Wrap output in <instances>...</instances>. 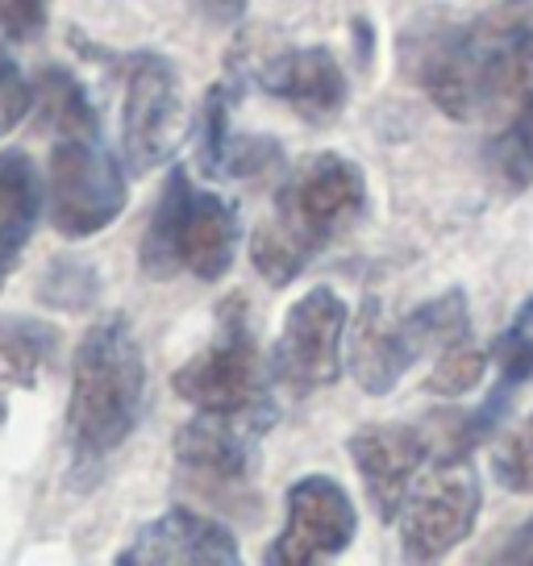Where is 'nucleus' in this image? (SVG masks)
Here are the masks:
<instances>
[{
    "instance_id": "nucleus-1",
    "label": "nucleus",
    "mask_w": 533,
    "mask_h": 566,
    "mask_svg": "<svg viewBox=\"0 0 533 566\" xmlns=\"http://www.w3.org/2000/svg\"><path fill=\"white\" fill-rule=\"evenodd\" d=\"M34 113L38 129L51 134V179H46L51 226L67 242L96 238L125 212L129 167L113 155L101 129V113L72 71H42Z\"/></svg>"
},
{
    "instance_id": "nucleus-2",
    "label": "nucleus",
    "mask_w": 533,
    "mask_h": 566,
    "mask_svg": "<svg viewBox=\"0 0 533 566\" xmlns=\"http://www.w3.org/2000/svg\"><path fill=\"white\" fill-rule=\"evenodd\" d=\"M367 212V176L355 159L321 150L288 171L271 212L250 233V263L271 287H288L334 238Z\"/></svg>"
},
{
    "instance_id": "nucleus-3",
    "label": "nucleus",
    "mask_w": 533,
    "mask_h": 566,
    "mask_svg": "<svg viewBox=\"0 0 533 566\" xmlns=\"http://www.w3.org/2000/svg\"><path fill=\"white\" fill-rule=\"evenodd\" d=\"M146 408V354L134 325L108 313L80 337L72 358V400H67V446L72 475L101 471L138 429Z\"/></svg>"
},
{
    "instance_id": "nucleus-4",
    "label": "nucleus",
    "mask_w": 533,
    "mask_h": 566,
    "mask_svg": "<svg viewBox=\"0 0 533 566\" xmlns=\"http://www.w3.org/2000/svg\"><path fill=\"white\" fill-rule=\"evenodd\" d=\"M516 18H480L467 25H429L405 38V71L454 122L513 113L516 101Z\"/></svg>"
},
{
    "instance_id": "nucleus-5",
    "label": "nucleus",
    "mask_w": 533,
    "mask_h": 566,
    "mask_svg": "<svg viewBox=\"0 0 533 566\" xmlns=\"http://www.w3.org/2000/svg\"><path fill=\"white\" fill-rule=\"evenodd\" d=\"M238 247H242L238 205L196 188L188 167L176 163L143 230V247H138L143 275L150 283H167L179 271H188L200 283H217L230 275Z\"/></svg>"
},
{
    "instance_id": "nucleus-6",
    "label": "nucleus",
    "mask_w": 533,
    "mask_h": 566,
    "mask_svg": "<svg viewBox=\"0 0 533 566\" xmlns=\"http://www.w3.org/2000/svg\"><path fill=\"white\" fill-rule=\"evenodd\" d=\"M171 388L196 412H217V417H280L275 405V379L271 363L263 358V346L250 325V304L242 292H233L217 304V325L209 346L192 354L176 375Z\"/></svg>"
},
{
    "instance_id": "nucleus-7",
    "label": "nucleus",
    "mask_w": 533,
    "mask_h": 566,
    "mask_svg": "<svg viewBox=\"0 0 533 566\" xmlns=\"http://www.w3.org/2000/svg\"><path fill=\"white\" fill-rule=\"evenodd\" d=\"M483 509V479L471 454H433L400 509V554L409 563H438L462 546Z\"/></svg>"
},
{
    "instance_id": "nucleus-8",
    "label": "nucleus",
    "mask_w": 533,
    "mask_h": 566,
    "mask_svg": "<svg viewBox=\"0 0 533 566\" xmlns=\"http://www.w3.org/2000/svg\"><path fill=\"white\" fill-rule=\"evenodd\" d=\"M122 159L129 176H146L171 159L188 129L179 67L163 51L125 54L122 59Z\"/></svg>"
},
{
    "instance_id": "nucleus-9",
    "label": "nucleus",
    "mask_w": 533,
    "mask_h": 566,
    "mask_svg": "<svg viewBox=\"0 0 533 566\" xmlns=\"http://www.w3.org/2000/svg\"><path fill=\"white\" fill-rule=\"evenodd\" d=\"M346 329H351V308L334 287H309L301 301L288 308L280 337L266 354L275 388L288 396H313L342 379L346 367Z\"/></svg>"
},
{
    "instance_id": "nucleus-10",
    "label": "nucleus",
    "mask_w": 533,
    "mask_h": 566,
    "mask_svg": "<svg viewBox=\"0 0 533 566\" xmlns=\"http://www.w3.org/2000/svg\"><path fill=\"white\" fill-rule=\"evenodd\" d=\"M358 513L351 492L330 475H301L284 495V530L263 549V566H317L351 549Z\"/></svg>"
},
{
    "instance_id": "nucleus-11",
    "label": "nucleus",
    "mask_w": 533,
    "mask_h": 566,
    "mask_svg": "<svg viewBox=\"0 0 533 566\" xmlns=\"http://www.w3.org/2000/svg\"><path fill=\"white\" fill-rule=\"evenodd\" d=\"M280 417H217V412H196L176 433V471L188 483L200 488H242L254 471V450Z\"/></svg>"
},
{
    "instance_id": "nucleus-12",
    "label": "nucleus",
    "mask_w": 533,
    "mask_h": 566,
    "mask_svg": "<svg viewBox=\"0 0 533 566\" xmlns=\"http://www.w3.org/2000/svg\"><path fill=\"white\" fill-rule=\"evenodd\" d=\"M346 450H351V462H355L379 521H400L412 483L433 459V438L417 424L379 421L351 433Z\"/></svg>"
},
{
    "instance_id": "nucleus-13",
    "label": "nucleus",
    "mask_w": 533,
    "mask_h": 566,
    "mask_svg": "<svg viewBox=\"0 0 533 566\" xmlns=\"http://www.w3.org/2000/svg\"><path fill=\"white\" fill-rule=\"evenodd\" d=\"M238 566L242 546L230 525L196 509L171 504L129 537L117 566Z\"/></svg>"
},
{
    "instance_id": "nucleus-14",
    "label": "nucleus",
    "mask_w": 533,
    "mask_h": 566,
    "mask_svg": "<svg viewBox=\"0 0 533 566\" xmlns=\"http://www.w3.org/2000/svg\"><path fill=\"white\" fill-rule=\"evenodd\" d=\"M433 354L417 313H405L400 321H388L375 296L363 301L355 325H351V346H346V367L355 384L367 396H388L405 375Z\"/></svg>"
},
{
    "instance_id": "nucleus-15",
    "label": "nucleus",
    "mask_w": 533,
    "mask_h": 566,
    "mask_svg": "<svg viewBox=\"0 0 533 566\" xmlns=\"http://www.w3.org/2000/svg\"><path fill=\"white\" fill-rule=\"evenodd\" d=\"M254 84L266 96L284 101L309 125L338 122V113L351 101V80L330 46H292L271 54L263 67H254Z\"/></svg>"
},
{
    "instance_id": "nucleus-16",
    "label": "nucleus",
    "mask_w": 533,
    "mask_h": 566,
    "mask_svg": "<svg viewBox=\"0 0 533 566\" xmlns=\"http://www.w3.org/2000/svg\"><path fill=\"white\" fill-rule=\"evenodd\" d=\"M42 188L46 184L38 176V163L25 150H0V292L13 280L42 221Z\"/></svg>"
},
{
    "instance_id": "nucleus-17",
    "label": "nucleus",
    "mask_w": 533,
    "mask_h": 566,
    "mask_svg": "<svg viewBox=\"0 0 533 566\" xmlns=\"http://www.w3.org/2000/svg\"><path fill=\"white\" fill-rule=\"evenodd\" d=\"M492 354H497L500 379H497V388H492V396L483 400V408L471 412V424H475V433H480L483 442H488L500 429V421L509 417L516 391L525 388V384H533V296L516 308L509 334L500 337Z\"/></svg>"
},
{
    "instance_id": "nucleus-18",
    "label": "nucleus",
    "mask_w": 533,
    "mask_h": 566,
    "mask_svg": "<svg viewBox=\"0 0 533 566\" xmlns=\"http://www.w3.org/2000/svg\"><path fill=\"white\" fill-rule=\"evenodd\" d=\"M54 346L59 334L42 317H0V421L9 412V391L34 388Z\"/></svg>"
},
{
    "instance_id": "nucleus-19",
    "label": "nucleus",
    "mask_w": 533,
    "mask_h": 566,
    "mask_svg": "<svg viewBox=\"0 0 533 566\" xmlns=\"http://www.w3.org/2000/svg\"><path fill=\"white\" fill-rule=\"evenodd\" d=\"M238 96H242V75H226L200 101V113H196V159H200V176L205 179L230 176V155L233 142H238L230 113L238 105Z\"/></svg>"
},
{
    "instance_id": "nucleus-20",
    "label": "nucleus",
    "mask_w": 533,
    "mask_h": 566,
    "mask_svg": "<svg viewBox=\"0 0 533 566\" xmlns=\"http://www.w3.org/2000/svg\"><path fill=\"white\" fill-rule=\"evenodd\" d=\"M101 301V271L80 254H59L38 283V304L54 313H88Z\"/></svg>"
},
{
    "instance_id": "nucleus-21",
    "label": "nucleus",
    "mask_w": 533,
    "mask_h": 566,
    "mask_svg": "<svg viewBox=\"0 0 533 566\" xmlns=\"http://www.w3.org/2000/svg\"><path fill=\"white\" fill-rule=\"evenodd\" d=\"M488 167L509 192L533 184V117H513L488 146Z\"/></svg>"
},
{
    "instance_id": "nucleus-22",
    "label": "nucleus",
    "mask_w": 533,
    "mask_h": 566,
    "mask_svg": "<svg viewBox=\"0 0 533 566\" xmlns=\"http://www.w3.org/2000/svg\"><path fill=\"white\" fill-rule=\"evenodd\" d=\"M492 358H497V354L471 346V337H467V342H459V346L442 350L433 375L426 379V388L433 391V396L454 400V396H462V391L480 388V379H483V371H488V363H492Z\"/></svg>"
},
{
    "instance_id": "nucleus-23",
    "label": "nucleus",
    "mask_w": 533,
    "mask_h": 566,
    "mask_svg": "<svg viewBox=\"0 0 533 566\" xmlns=\"http://www.w3.org/2000/svg\"><path fill=\"white\" fill-rule=\"evenodd\" d=\"M492 475L504 492L533 495V417L492 446Z\"/></svg>"
},
{
    "instance_id": "nucleus-24",
    "label": "nucleus",
    "mask_w": 533,
    "mask_h": 566,
    "mask_svg": "<svg viewBox=\"0 0 533 566\" xmlns=\"http://www.w3.org/2000/svg\"><path fill=\"white\" fill-rule=\"evenodd\" d=\"M38 88L25 80V71L18 67V59L9 51H0V138H9L30 113H34Z\"/></svg>"
},
{
    "instance_id": "nucleus-25",
    "label": "nucleus",
    "mask_w": 533,
    "mask_h": 566,
    "mask_svg": "<svg viewBox=\"0 0 533 566\" xmlns=\"http://www.w3.org/2000/svg\"><path fill=\"white\" fill-rule=\"evenodd\" d=\"M51 0H0V34L9 42H34L46 30Z\"/></svg>"
},
{
    "instance_id": "nucleus-26",
    "label": "nucleus",
    "mask_w": 533,
    "mask_h": 566,
    "mask_svg": "<svg viewBox=\"0 0 533 566\" xmlns=\"http://www.w3.org/2000/svg\"><path fill=\"white\" fill-rule=\"evenodd\" d=\"M513 117H533V21H521V42H516Z\"/></svg>"
},
{
    "instance_id": "nucleus-27",
    "label": "nucleus",
    "mask_w": 533,
    "mask_h": 566,
    "mask_svg": "<svg viewBox=\"0 0 533 566\" xmlns=\"http://www.w3.org/2000/svg\"><path fill=\"white\" fill-rule=\"evenodd\" d=\"M497 563H516V566H533V516L530 521H521L513 530V537L504 542V549L492 554Z\"/></svg>"
},
{
    "instance_id": "nucleus-28",
    "label": "nucleus",
    "mask_w": 533,
    "mask_h": 566,
    "mask_svg": "<svg viewBox=\"0 0 533 566\" xmlns=\"http://www.w3.org/2000/svg\"><path fill=\"white\" fill-rule=\"evenodd\" d=\"M196 13L205 21H213V25H238V21L247 18V4L250 0H192Z\"/></svg>"
}]
</instances>
